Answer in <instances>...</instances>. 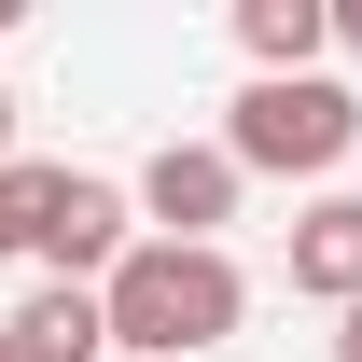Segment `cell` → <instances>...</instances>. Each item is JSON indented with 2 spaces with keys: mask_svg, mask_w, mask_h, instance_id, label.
<instances>
[{
  "mask_svg": "<svg viewBox=\"0 0 362 362\" xmlns=\"http://www.w3.org/2000/svg\"><path fill=\"white\" fill-rule=\"evenodd\" d=\"M251 320V279L237 251H181V237H126V265L98 279V334L112 362H195Z\"/></svg>",
  "mask_w": 362,
  "mask_h": 362,
  "instance_id": "1",
  "label": "cell"
},
{
  "mask_svg": "<svg viewBox=\"0 0 362 362\" xmlns=\"http://www.w3.org/2000/svg\"><path fill=\"white\" fill-rule=\"evenodd\" d=\"M362 153V98L334 70H293V84H237L223 112V168L237 181H334Z\"/></svg>",
  "mask_w": 362,
  "mask_h": 362,
  "instance_id": "2",
  "label": "cell"
},
{
  "mask_svg": "<svg viewBox=\"0 0 362 362\" xmlns=\"http://www.w3.org/2000/svg\"><path fill=\"white\" fill-rule=\"evenodd\" d=\"M126 181L98 168H42V209H28V251H42V279H70V293H98V279L126 265Z\"/></svg>",
  "mask_w": 362,
  "mask_h": 362,
  "instance_id": "3",
  "label": "cell"
},
{
  "mask_svg": "<svg viewBox=\"0 0 362 362\" xmlns=\"http://www.w3.org/2000/svg\"><path fill=\"white\" fill-rule=\"evenodd\" d=\"M237 195H251V181L223 168V139H168V153L139 168V195H126V209H153V237H181V251H223Z\"/></svg>",
  "mask_w": 362,
  "mask_h": 362,
  "instance_id": "4",
  "label": "cell"
},
{
  "mask_svg": "<svg viewBox=\"0 0 362 362\" xmlns=\"http://www.w3.org/2000/svg\"><path fill=\"white\" fill-rule=\"evenodd\" d=\"M293 293H320V307H362V195H320L307 223H293Z\"/></svg>",
  "mask_w": 362,
  "mask_h": 362,
  "instance_id": "5",
  "label": "cell"
},
{
  "mask_svg": "<svg viewBox=\"0 0 362 362\" xmlns=\"http://www.w3.org/2000/svg\"><path fill=\"white\" fill-rule=\"evenodd\" d=\"M14 334V362H112V334H98V293H70V279H42L28 307L0 320Z\"/></svg>",
  "mask_w": 362,
  "mask_h": 362,
  "instance_id": "6",
  "label": "cell"
},
{
  "mask_svg": "<svg viewBox=\"0 0 362 362\" xmlns=\"http://www.w3.org/2000/svg\"><path fill=\"white\" fill-rule=\"evenodd\" d=\"M320 0H237V56H251V84H293V70H320Z\"/></svg>",
  "mask_w": 362,
  "mask_h": 362,
  "instance_id": "7",
  "label": "cell"
},
{
  "mask_svg": "<svg viewBox=\"0 0 362 362\" xmlns=\"http://www.w3.org/2000/svg\"><path fill=\"white\" fill-rule=\"evenodd\" d=\"M28 209H42V168H0V265L28 251Z\"/></svg>",
  "mask_w": 362,
  "mask_h": 362,
  "instance_id": "8",
  "label": "cell"
},
{
  "mask_svg": "<svg viewBox=\"0 0 362 362\" xmlns=\"http://www.w3.org/2000/svg\"><path fill=\"white\" fill-rule=\"evenodd\" d=\"M320 28H334V42H349V56H362V0H320Z\"/></svg>",
  "mask_w": 362,
  "mask_h": 362,
  "instance_id": "9",
  "label": "cell"
},
{
  "mask_svg": "<svg viewBox=\"0 0 362 362\" xmlns=\"http://www.w3.org/2000/svg\"><path fill=\"white\" fill-rule=\"evenodd\" d=\"M334 362H362V307H334Z\"/></svg>",
  "mask_w": 362,
  "mask_h": 362,
  "instance_id": "10",
  "label": "cell"
},
{
  "mask_svg": "<svg viewBox=\"0 0 362 362\" xmlns=\"http://www.w3.org/2000/svg\"><path fill=\"white\" fill-rule=\"evenodd\" d=\"M0 168H14V98H0Z\"/></svg>",
  "mask_w": 362,
  "mask_h": 362,
  "instance_id": "11",
  "label": "cell"
},
{
  "mask_svg": "<svg viewBox=\"0 0 362 362\" xmlns=\"http://www.w3.org/2000/svg\"><path fill=\"white\" fill-rule=\"evenodd\" d=\"M0 28H14V0H0Z\"/></svg>",
  "mask_w": 362,
  "mask_h": 362,
  "instance_id": "12",
  "label": "cell"
},
{
  "mask_svg": "<svg viewBox=\"0 0 362 362\" xmlns=\"http://www.w3.org/2000/svg\"><path fill=\"white\" fill-rule=\"evenodd\" d=\"M0 362H14V334H0Z\"/></svg>",
  "mask_w": 362,
  "mask_h": 362,
  "instance_id": "13",
  "label": "cell"
}]
</instances>
